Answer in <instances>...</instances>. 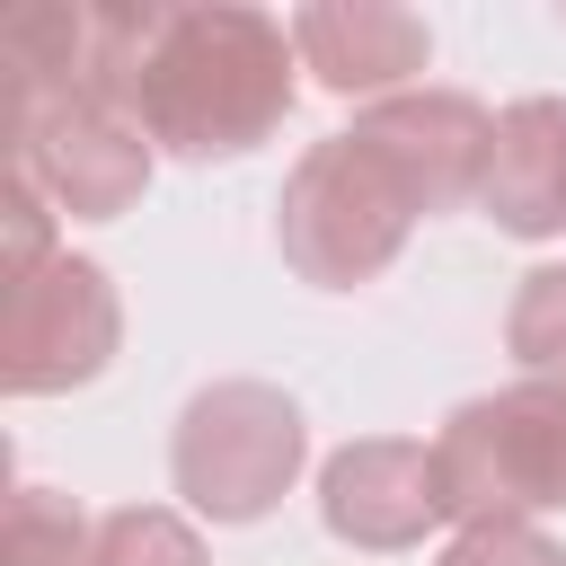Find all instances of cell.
Returning a JSON list of instances; mask_svg holds the SVG:
<instances>
[{"mask_svg": "<svg viewBox=\"0 0 566 566\" xmlns=\"http://www.w3.org/2000/svg\"><path fill=\"white\" fill-rule=\"evenodd\" d=\"M88 566H203V531L168 504H115L97 513Z\"/></svg>", "mask_w": 566, "mask_h": 566, "instance_id": "8fae6325", "label": "cell"}, {"mask_svg": "<svg viewBox=\"0 0 566 566\" xmlns=\"http://www.w3.org/2000/svg\"><path fill=\"white\" fill-rule=\"evenodd\" d=\"M504 354L522 363V380H557V389H566V265H531V274L513 283Z\"/></svg>", "mask_w": 566, "mask_h": 566, "instance_id": "30bf717a", "label": "cell"}, {"mask_svg": "<svg viewBox=\"0 0 566 566\" xmlns=\"http://www.w3.org/2000/svg\"><path fill=\"white\" fill-rule=\"evenodd\" d=\"M318 522L345 548H416L442 513V478H433V442L407 433H363L345 451H327L318 469Z\"/></svg>", "mask_w": 566, "mask_h": 566, "instance_id": "8992f818", "label": "cell"}, {"mask_svg": "<svg viewBox=\"0 0 566 566\" xmlns=\"http://www.w3.org/2000/svg\"><path fill=\"white\" fill-rule=\"evenodd\" d=\"M310 460V424L274 380H203L168 433V478L203 522H265Z\"/></svg>", "mask_w": 566, "mask_h": 566, "instance_id": "277c9868", "label": "cell"}, {"mask_svg": "<svg viewBox=\"0 0 566 566\" xmlns=\"http://www.w3.org/2000/svg\"><path fill=\"white\" fill-rule=\"evenodd\" d=\"M442 566H566V548L531 522H486V531H460L442 548Z\"/></svg>", "mask_w": 566, "mask_h": 566, "instance_id": "7c38bea8", "label": "cell"}, {"mask_svg": "<svg viewBox=\"0 0 566 566\" xmlns=\"http://www.w3.org/2000/svg\"><path fill=\"white\" fill-rule=\"evenodd\" d=\"M486 221L513 239H566V97H513L495 115Z\"/></svg>", "mask_w": 566, "mask_h": 566, "instance_id": "ba28073f", "label": "cell"}, {"mask_svg": "<svg viewBox=\"0 0 566 566\" xmlns=\"http://www.w3.org/2000/svg\"><path fill=\"white\" fill-rule=\"evenodd\" d=\"M115 345H124V301H115L97 256L62 248L44 274L0 292V380H9V398L88 389L115 363Z\"/></svg>", "mask_w": 566, "mask_h": 566, "instance_id": "5b68a950", "label": "cell"}, {"mask_svg": "<svg viewBox=\"0 0 566 566\" xmlns=\"http://www.w3.org/2000/svg\"><path fill=\"white\" fill-rule=\"evenodd\" d=\"M115 97L168 159H248L292 115V18L212 0V9H106Z\"/></svg>", "mask_w": 566, "mask_h": 566, "instance_id": "7a4b0ae2", "label": "cell"}, {"mask_svg": "<svg viewBox=\"0 0 566 566\" xmlns=\"http://www.w3.org/2000/svg\"><path fill=\"white\" fill-rule=\"evenodd\" d=\"M292 53L336 97H407V80L433 62V27L389 0H318L292 9Z\"/></svg>", "mask_w": 566, "mask_h": 566, "instance_id": "52a82bcc", "label": "cell"}, {"mask_svg": "<svg viewBox=\"0 0 566 566\" xmlns=\"http://www.w3.org/2000/svg\"><path fill=\"white\" fill-rule=\"evenodd\" d=\"M495 115L469 88H407L310 142L274 195V248L318 292H363L398 265L407 230L486 195Z\"/></svg>", "mask_w": 566, "mask_h": 566, "instance_id": "6da1fadb", "label": "cell"}, {"mask_svg": "<svg viewBox=\"0 0 566 566\" xmlns=\"http://www.w3.org/2000/svg\"><path fill=\"white\" fill-rule=\"evenodd\" d=\"M97 522L62 495V486H18L9 522H0V566H88Z\"/></svg>", "mask_w": 566, "mask_h": 566, "instance_id": "9c48e42d", "label": "cell"}, {"mask_svg": "<svg viewBox=\"0 0 566 566\" xmlns=\"http://www.w3.org/2000/svg\"><path fill=\"white\" fill-rule=\"evenodd\" d=\"M433 478H442V513L460 531L566 513V389L513 380L495 398L451 407L433 433Z\"/></svg>", "mask_w": 566, "mask_h": 566, "instance_id": "3957f363", "label": "cell"}]
</instances>
